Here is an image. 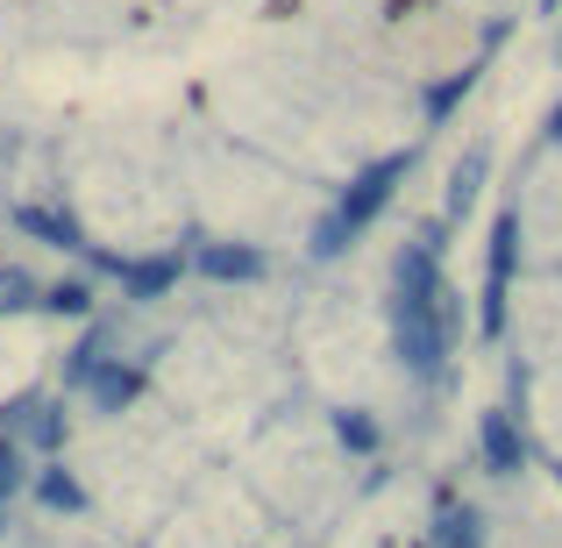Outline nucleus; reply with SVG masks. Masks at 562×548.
Listing matches in <instances>:
<instances>
[{"mask_svg": "<svg viewBox=\"0 0 562 548\" xmlns=\"http://www.w3.org/2000/svg\"><path fill=\"white\" fill-rule=\"evenodd\" d=\"M398 179H406V157H384V165H371V171H363V179L342 192V206H335V214L314 228V249H321V257H335V249H342L349 235H357L363 221H371L378 206L392 200V186H398Z\"/></svg>", "mask_w": 562, "mask_h": 548, "instance_id": "nucleus-1", "label": "nucleus"}, {"mask_svg": "<svg viewBox=\"0 0 562 548\" xmlns=\"http://www.w3.org/2000/svg\"><path fill=\"white\" fill-rule=\"evenodd\" d=\"M520 456H527V441H520V427H513V413H484V463H492L498 478H513Z\"/></svg>", "mask_w": 562, "mask_h": 548, "instance_id": "nucleus-2", "label": "nucleus"}, {"mask_svg": "<svg viewBox=\"0 0 562 548\" xmlns=\"http://www.w3.org/2000/svg\"><path fill=\"white\" fill-rule=\"evenodd\" d=\"M108 271H122V286L136 292V300H157V292L179 278V257H157V264H122V257H108Z\"/></svg>", "mask_w": 562, "mask_h": 548, "instance_id": "nucleus-3", "label": "nucleus"}, {"mask_svg": "<svg viewBox=\"0 0 562 548\" xmlns=\"http://www.w3.org/2000/svg\"><path fill=\"white\" fill-rule=\"evenodd\" d=\"M86 384H93V399H100V406H108V413H122L128 399H136L143 370H122V364H100V370H93V378H86Z\"/></svg>", "mask_w": 562, "mask_h": 548, "instance_id": "nucleus-4", "label": "nucleus"}, {"mask_svg": "<svg viewBox=\"0 0 562 548\" xmlns=\"http://www.w3.org/2000/svg\"><path fill=\"white\" fill-rule=\"evenodd\" d=\"M200 271H206V278H257V271H263V257H257V249H228V243H214V249H200Z\"/></svg>", "mask_w": 562, "mask_h": 548, "instance_id": "nucleus-5", "label": "nucleus"}, {"mask_svg": "<svg viewBox=\"0 0 562 548\" xmlns=\"http://www.w3.org/2000/svg\"><path fill=\"white\" fill-rule=\"evenodd\" d=\"M506 271H513V221H498V235H492V306H484V328H498V292H506Z\"/></svg>", "mask_w": 562, "mask_h": 548, "instance_id": "nucleus-6", "label": "nucleus"}, {"mask_svg": "<svg viewBox=\"0 0 562 548\" xmlns=\"http://www.w3.org/2000/svg\"><path fill=\"white\" fill-rule=\"evenodd\" d=\"M435 541L441 548H484V521L470 506H449V513H441V527H435Z\"/></svg>", "mask_w": 562, "mask_h": 548, "instance_id": "nucleus-7", "label": "nucleus"}, {"mask_svg": "<svg viewBox=\"0 0 562 548\" xmlns=\"http://www.w3.org/2000/svg\"><path fill=\"white\" fill-rule=\"evenodd\" d=\"M484 165H492L484 150H470L463 165H456V179H449V214H463V206L477 200V179H484Z\"/></svg>", "mask_w": 562, "mask_h": 548, "instance_id": "nucleus-8", "label": "nucleus"}, {"mask_svg": "<svg viewBox=\"0 0 562 548\" xmlns=\"http://www.w3.org/2000/svg\"><path fill=\"white\" fill-rule=\"evenodd\" d=\"M14 221H22V228H36V235H50L57 249H71V243H79V228H71V221H57V214H36V206H22Z\"/></svg>", "mask_w": 562, "mask_h": 548, "instance_id": "nucleus-9", "label": "nucleus"}, {"mask_svg": "<svg viewBox=\"0 0 562 548\" xmlns=\"http://www.w3.org/2000/svg\"><path fill=\"white\" fill-rule=\"evenodd\" d=\"M36 492H43V506H57V513H79V484H71L65 470H43V484H36Z\"/></svg>", "mask_w": 562, "mask_h": 548, "instance_id": "nucleus-10", "label": "nucleus"}, {"mask_svg": "<svg viewBox=\"0 0 562 548\" xmlns=\"http://www.w3.org/2000/svg\"><path fill=\"white\" fill-rule=\"evenodd\" d=\"M29 292H36V278H29V271H0V314L29 306Z\"/></svg>", "mask_w": 562, "mask_h": 548, "instance_id": "nucleus-11", "label": "nucleus"}, {"mask_svg": "<svg viewBox=\"0 0 562 548\" xmlns=\"http://www.w3.org/2000/svg\"><path fill=\"white\" fill-rule=\"evenodd\" d=\"M335 435H342L349 449H378V427L363 421V413H342V421H335Z\"/></svg>", "mask_w": 562, "mask_h": 548, "instance_id": "nucleus-12", "label": "nucleus"}, {"mask_svg": "<svg viewBox=\"0 0 562 548\" xmlns=\"http://www.w3.org/2000/svg\"><path fill=\"white\" fill-rule=\"evenodd\" d=\"M43 306H57V314H86V286H50Z\"/></svg>", "mask_w": 562, "mask_h": 548, "instance_id": "nucleus-13", "label": "nucleus"}, {"mask_svg": "<svg viewBox=\"0 0 562 548\" xmlns=\"http://www.w3.org/2000/svg\"><path fill=\"white\" fill-rule=\"evenodd\" d=\"M14 484H22V449L0 435V492H14Z\"/></svg>", "mask_w": 562, "mask_h": 548, "instance_id": "nucleus-14", "label": "nucleus"}, {"mask_svg": "<svg viewBox=\"0 0 562 548\" xmlns=\"http://www.w3.org/2000/svg\"><path fill=\"white\" fill-rule=\"evenodd\" d=\"M555 136H562V114H555Z\"/></svg>", "mask_w": 562, "mask_h": 548, "instance_id": "nucleus-15", "label": "nucleus"}]
</instances>
